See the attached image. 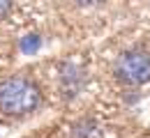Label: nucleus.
Listing matches in <instances>:
<instances>
[{
    "label": "nucleus",
    "mask_w": 150,
    "mask_h": 138,
    "mask_svg": "<svg viewBox=\"0 0 150 138\" xmlns=\"http://www.w3.org/2000/svg\"><path fill=\"white\" fill-rule=\"evenodd\" d=\"M42 104L44 95L35 78L25 74H14L0 81V115L21 120L37 113Z\"/></svg>",
    "instance_id": "nucleus-1"
},
{
    "label": "nucleus",
    "mask_w": 150,
    "mask_h": 138,
    "mask_svg": "<svg viewBox=\"0 0 150 138\" xmlns=\"http://www.w3.org/2000/svg\"><path fill=\"white\" fill-rule=\"evenodd\" d=\"M99 127L90 122V120H83L81 124H76V138H99Z\"/></svg>",
    "instance_id": "nucleus-3"
},
{
    "label": "nucleus",
    "mask_w": 150,
    "mask_h": 138,
    "mask_svg": "<svg viewBox=\"0 0 150 138\" xmlns=\"http://www.w3.org/2000/svg\"><path fill=\"white\" fill-rule=\"evenodd\" d=\"M79 7H97V5H102L104 0H74Z\"/></svg>",
    "instance_id": "nucleus-5"
},
{
    "label": "nucleus",
    "mask_w": 150,
    "mask_h": 138,
    "mask_svg": "<svg viewBox=\"0 0 150 138\" xmlns=\"http://www.w3.org/2000/svg\"><path fill=\"white\" fill-rule=\"evenodd\" d=\"M12 7H14V0H0V19H5V16H9V12H12Z\"/></svg>",
    "instance_id": "nucleus-4"
},
{
    "label": "nucleus",
    "mask_w": 150,
    "mask_h": 138,
    "mask_svg": "<svg viewBox=\"0 0 150 138\" xmlns=\"http://www.w3.org/2000/svg\"><path fill=\"white\" fill-rule=\"evenodd\" d=\"M113 78L125 88H141L150 81V51L134 46L122 51L113 64Z\"/></svg>",
    "instance_id": "nucleus-2"
}]
</instances>
